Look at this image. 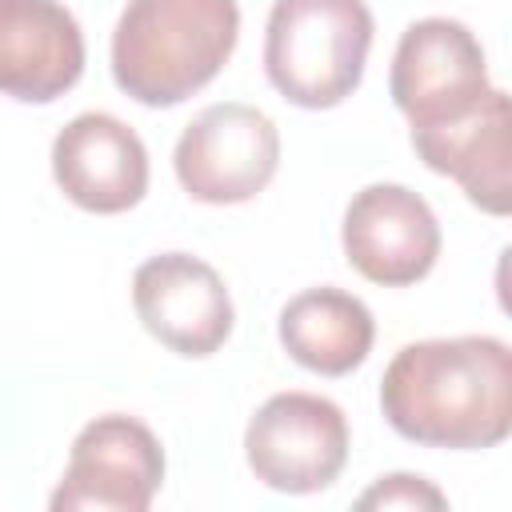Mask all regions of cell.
<instances>
[{
	"instance_id": "cell-6",
	"label": "cell",
	"mask_w": 512,
	"mask_h": 512,
	"mask_svg": "<svg viewBox=\"0 0 512 512\" xmlns=\"http://www.w3.org/2000/svg\"><path fill=\"white\" fill-rule=\"evenodd\" d=\"M488 88L484 48L460 20L424 16L404 28L388 72V92L412 128H436L472 112Z\"/></svg>"
},
{
	"instance_id": "cell-9",
	"label": "cell",
	"mask_w": 512,
	"mask_h": 512,
	"mask_svg": "<svg viewBox=\"0 0 512 512\" xmlns=\"http://www.w3.org/2000/svg\"><path fill=\"white\" fill-rule=\"evenodd\" d=\"M140 324L180 356H212L232 336V296L212 264L188 252H160L132 276Z\"/></svg>"
},
{
	"instance_id": "cell-12",
	"label": "cell",
	"mask_w": 512,
	"mask_h": 512,
	"mask_svg": "<svg viewBox=\"0 0 512 512\" xmlns=\"http://www.w3.org/2000/svg\"><path fill=\"white\" fill-rule=\"evenodd\" d=\"M508 128H512L508 92L488 88V96L472 112L436 128H412V148L432 172L452 176L476 208L504 216L512 204Z\"/></svg>"
},
{
	"instance_id": "cell-3",
	"label": "cell",
	"mask_w": 512,
	"mask_h": 512,
	"mask_svg": "<svg viewBox=\"0 0 512 512\" xmlns=\"http://www.w3.org/2000/svg\"><path fill=\"white\" fill-rule=\"evenodd\" d=\"M372 48L364 0H276L264 32V72L300 108H336L360 88Z\"/></svg>"
},
{
	"instance_id": "cell-1",
	"label": "cell",
	"mask_w": 512,
	"mask_h": 512,
	"mask_svg": "<svg viewBox=\"0 0 512 512\" xmlns=\"http://www.w3.org/2000/svg\"><path fill=\"white\" fill-rule=\"evenodd\" d=\"M384 420L428 448H496L512 432V352L496 336L404 344L380 380Z\"/></svg>"
},
{
	"instance_id": "cell-10",
	"label": "cell",
	"mask_w": 512,
	"mask_h": 512,
	"mask_svg": "<svg viewBox=\"0 0 512 512\" xmlns=\"http://www.w3.org/2000/svg\"><path fill=\"white\" fill-rule=\"evenodd\" d=\"M52 176L76 208L116 216L148 192V148L124 120L80 112L52 140Z\"/></svg>"
},
{
	"instance_id": "cell-7",
	"label": "cell",
	"mask_w": 512,
	"mask_h": 512,
	"mask_svg": "<svg viewBox=\"0 0 512 512\" xmlns=\"http://www.w3.org/2000/svg\"><path fill=\"white\" fill-rule=\"evenodd\" d=\"M164 480V448L148 424L124 412L88 420L52 492L56 512L96 508V512H144Z\"/></svg>"
},
{
	"instance_id": "cell-14",
	"label": "cell",
	"mask_w": 512,
	"mask_h": 512,
	"mask_svg": "<svg viewBox=\"0 0 512 512\" xmlns=\"http://www.w3.org/2000/svg\"><path fill=\"white\" fill-rule=\"evenodd\" d=\"M444 492H436L424 476H408V472H392L380 476L364 496L360 508H444Z\"/></svg>"
},
{
	"instance_id": "cell-13",
	"label": "cell",
	"mask_w": 512,
	"mask_h": 512,
	"mask_svg": "<svg viewBox=\"0 0 512 512\" xmlns=\"http://www.w3.org/2000/svg\"><path fill=\"white\" fill-rule=\"evenodd\" d=\"M372 340L376 320L368 304L344 288H304L280 308V344L308 372L344 376L364 364Z\"/></svg>"
},
{
	"instance_id": "cell-4",
	"label": "cell",
	"mask_w": 512,
	"mask_h": 512,
	"mask_svg": "<svg viewBox=\"0 0 512 512\" xmlns=\"http://www.w3.org/2000/svg\"><path fill=\"white\" fill-rule=\"evenodd\" d=\"M180 188L200 204H244L268 188L280 164V132L268 112L224 100L208 104L172 152Z\"/></svg>"
},
{
	"instance_id": "cell-8",
	"label": "cell",
	"mask_w": 512,
	"mask_h": 512,
	"mask_svg": "<svg viewBox=\"0 0 512 512\" xmlns=\"http://www.w3.org/2000/svg\"><path fill=\"white\" fill-rule=\"evenodd\" d=\"M348 264L384 288L416 284L440 256V224L428 200L404 184H368L344 208Z\"/></svg>"
},
{
	"instance_id": "cell-5",
	"label": "cell",
	"mask_w": 512,
	"mask_h": 512,
	"mask_svg": "<svg viewBox=\"0 0 512 512\" xmlns=\"http://www.w3.org/2000/svg\"><path fill=\"white\" fill-rule=\"evenodd\" d=\"M244 456L256 480L276 492H320L348 460V420L328 396L276 392L248 420Z\"/></svg>"
},
{
	"instance_id": "cell-2",
	"label": "cell",
	"mask_w": 512,
	"mask_h": 512,
	"mask_svg": "<svg viewBox=\"0 0 512 512\" xmlns=\"http://www.w3.org/2000/svg\"><path fill=\"white\" fill-rule=\"evenodd\" d=\"M236 36V0H128L112 32V76L124 96L172 108L216 80Z\"/></svg>"
},
{
	"instance_id": "cell-11",
	"label": "cell",
	"mask_w": 512,
	"mask_h": 512,
	"mask_svg": "<svg viewBox=\"0 0 512 512\" xmlns=\"http://www.w3.org/2000/svg\"><path fill=\"white\" fill-rule=\"evenodd\" d=\"M84 72V32L60 0H0V92L52 104Z\"/></svg>"
}]
</instances>
